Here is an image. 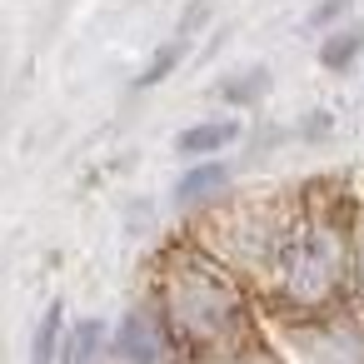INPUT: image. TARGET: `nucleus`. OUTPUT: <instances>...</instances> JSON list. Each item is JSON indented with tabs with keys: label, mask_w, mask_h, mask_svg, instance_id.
<instances>
[{
	"label": "nucleus",
	"mask_w": 364,
	"mask_h": 364,
	"mask_svg": "<svg viewBox=\"0 0 364 364\" xmlns=\"http://www.w3.org/2000/svg\"><path fill=\"white\" fill-rule=\"evenodd\" d=\"M70 364H100V324H80L75 344H70Z\"/></svg>",
	"instance_id": "6"
},
{
	"label": "nucleus",
	"mask_w": 364,
	"mask_h": 364,
	"mask_svg": "<svg viewBox=\"0 0 364 364\" xmlns=\"http://www.w3.org/2000/svg\"><path fill=\"white\" fill-rule=\"evenodd\" d=\"M354 50H359V31H349V36H334V46H324V60H329V65H344Z\"/></svg>",
	"instance_id": "7"
},
{
	"label": "nucleus",
	"mask_w": 364,
	"mask_h": 364,
	"mask_svg": "<svg viewBox=\"0 0 364 364\" xmlns=\"http://www.w3.org/2000/svg\"><path fill=\"white\" fill-rule=\"evenodd\" d=\"M170 319L195 344H230L245 329V299L210 264H185L170 274Z\"/></svg>",
	"instance_id": "1"
},
{
	"label": "nucleus",
	"mask_w": 364,
	"mask_h": 364,
	"mask_svg": "<svg viewBox=\"0 0 364 364\" xmlns=\"http://www.w3.org/2000/svg\"><path fill=\"white\" fill-rule=\"evenodd\" d=\"M225 180H230L225 165H200V170H190V175L175 185V195H180V200H200V195H215Z\"/></svg>",
	"instance_id": "4"
},
{
	"label": "nucleus",
	"mask_w": 364,
	"mask_h": 364,
	"mask_svg": "<svg viewBox=\"0 0 364 364\" xmlns=\"http://www.w3.org/2000/svg\"><path fill=\"white\" fill-rule=\"evenodd\" d=\"M115 349L125 364H170V339H165V324L155 314H130L120 324Z\"/></svg>",
	"instance_id": "2"
},
{
	"label": "nucleus",
	"mask_w": 364,
	"mask_h": 364,
	"mask_svg": "<svg viewBox=\"0 0 364 364\" xmlns=\"http://www.w3.org/2000/svg\"><path fill=\"white\" fill-rule=\"evenodd\" d=\"M55 339H60V304L46 309L41 334H36V364H55Z\"/></svg>",
	"instance_id": "5"
},
{
	"label": "nucleus",
	"mask_w": 364,
	"mask_h": 364,
	"mask_svg": "<svg viewBox=\"0 0 364 364\" xmlns=\"http://www.w3.org/2000/svg\"><path fill=\"white\" fill-rule=\"evenodd\" d=\"M235 135H240V125H195V130L180 135V150L185 155H210V150H225Z\"/></svg>",
	"instance_id": "3"
}]
</instances>
